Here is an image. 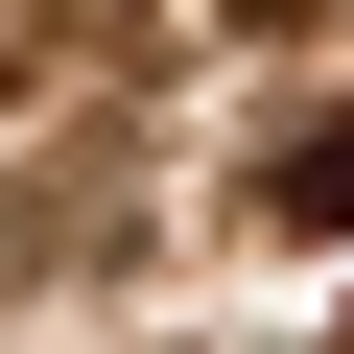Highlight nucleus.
<instances>
[{
	"label": "nucleus",
	"instance_id": "nucleus-1",
	"mask_svg": "<svg viewBox=\"0 0 354 354\" xmlns=\"http://www.w3.org/2000/svg\"><path fill=\"white\" fill-rule=\"evenodd\" d=\"M260 189H283V236H354V95H330V118H283Z\"/></svg>",
	"mask_w": 354,
	"mask_h": 354
}]
</instances>
